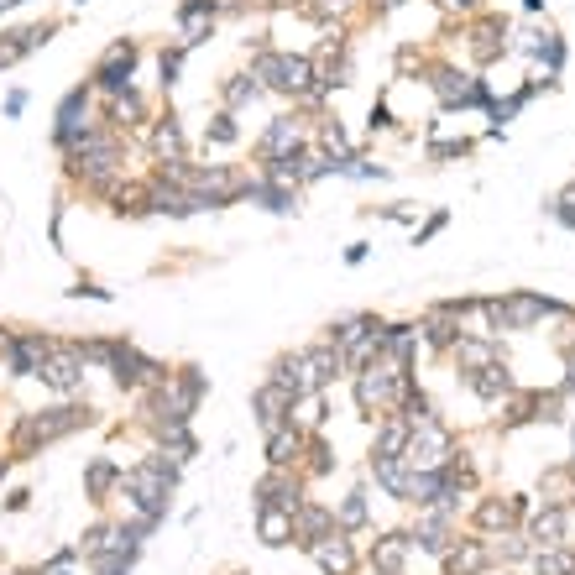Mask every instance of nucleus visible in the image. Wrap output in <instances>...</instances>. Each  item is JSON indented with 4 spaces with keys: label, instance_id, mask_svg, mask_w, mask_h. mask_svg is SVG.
<instances>
[{
    "label": "nucleus",
    "instance_id": "f257e3e1",
    "mask_svg": "<svg viewBox=\"0 0 575 575\" xmlns=\"http://www.w3.org/2000/svg\"><path fill=\"white\" fill-rule=\"evenodd\" d=\"M204 393H210V377H204V366H178V372H168V382L147 387V413H152V429L157 424H189L194 408L204 403Z\"/></svg>",
    "mask_w": 575,
    "mask_h": 575
},
{
    "label": "nucleus",
    "instance_id": "f03ea898",
    "mask_svg": "<svg viewBox=\"0 0 575 575\" xmlns=\"http://www.w3.org/2000/svg\"><path fill=\"white\" fill-rule=\"evenodd\" d=\"M251 79H257L267 95L283 100H304L314 84V58L309 53H278V48H257L251 53Z\"/></svg>",
    "mask_w": 575,
    "mask_h": 575
},
{
    "label": "nucleus",
    "instance_id": "7ed1b4c3",
    "mask_svg": "<svg viewBox=\"0 0 575 575\" xmlns=\"http://www.w3.org/2000/svg\"><path fill=\"white\" fill-rule=\"evenodd\" d=\"M95 413L79 408V403H63V408H48V413H27V419L16 424V455H27L37 445H53V440H68L74 429H84Z\"/></svg>",
    "mask_w": 575,
    "mask_h": 575
},
{
    "label": "nucleus",
    "instance_id": "20e7f679",
    "mask_svg": "<svg viewBox=\"0 0 575 575\" xmlns=\"http://www.w3.org/2000/svg\"><path fill=\"white\" fill-rule=\"evenodd\" d=\"M429 89L440 95V105L445 110H492V89H487V79H476V74H460V68H450V63H434L429 68Z\"/></svg>",
    "mask_w": 575,
    "mask_h": 575
},
{
    "label": "nucleus",
    "instance_id": "39448f33",
    "mask_svg": "<svg viewBox=\"0 0 575 575\" xmlns=\"http://www.w3.org/2000/svg\"><path fill=\"white\" fill-rule=\"evenodd\" d=\"M136 63H142V48H136L131 37H115L110 48L100 53V63H95V74H89V89L95 95H126L131 89V74H136Z\"/></svg>",
    "mask_w": 575,
    "mask_h": 575
},
{
    "label": "nucleus",
    "instance_id": "423d86ee",
    "mask_svg": "<svg viewBox=\"0 0 575 575\" xmlns=\"http://www.w3.org/2000/svg\"><path fill=\"white\" fill-rule=\"evenodd\" d=\"M105 372L115 377V387H121V393H142V387L168 382V366H163V361H152V356H142L131 340H115V356H110Z\"/></svg>",
    "mask_w": 575,
    "mask_h": 575
},
{
    "label": "nucleus",
    "instance_id": "0eeeda50",
    "mask_svg": "<svg viewBox=\"0 0 575 575\" xmlns=\"http://www.w3.org/2000/svg\"><path fill=\"white\" fill-rule=\"evenodd\" d=\"M450 455H455V434H450L440 419H424V424H413V429H408V450H403V460H408L413 471H440Z\"/></svg>",
    "mask_w": 575,
    "mask_h": 575
},
{
    "label": "nucleus",
    "instance_id": "6e6552de",
    "mask_svg": "<svg viewBox=\"0 0 575 575\" xmlns=\"http://www.w3.org/2000/svg\"><path fill=\"white\" fill-rule=\"evenodd\" d=\"M89 105H95V89H89V84H74V89H68V95L58 100V121H53V147L68 157V152H74V142H79V136L89 131V126H95V121H89Z\"/></svg>",
    "mask_w": 575,
    "mask_h": 575
},
{
    "label": "nucleus",
    "instance_id": "1a4fd4ad",
    "mask_svg": "<svg viewBox=\"0 0 575 575\" xmlns=\"http://www.w3.org/2000/svg\"><path fill=\"white\" fill-rule=\"evenodd\" d=\"M53 335H37V330H16L6 335V345H0V356H6V372L11 377H37L42 372V361L53 356Z\"/></svg>",
    "mask_w": 575,
    "mask_h": 575
},
{
    "label": "nucleus",
    "instance_id": "9d476101",
    "mask_svg": "<svg viewBox=\"0 0 575 575\" xmlns=\"http://www.w3.org/2000/svg\"><path fill=\"white\" fill-rule=\"evenodd\" d=\"M121 492H126V502L136 508V518H147V523H163L168 518V487L157 476H147L142 466H131L126 476H121Z\"/></svg>",
    "mask_w": 575,
    "mask_h": 575
},
{
    "label": "nucleus",
    "instance_id": "9b49d317",
    "mask_svg": "<svg viewBox=\"0 0 575 575\" xmlns=\"http://www.w3.org/2000/svg\"><path fill=\"white\" fill-rule=\"evenodd\" d=\"M37 377L48 382L53 393L74 398L79 387H84V356H79V345H74V340H58V345H53V356L42 361V372H37Z\"/></svg>",
    "mask_w": 575,
    "mask_h": 575
},
{
    "label": "nucleus",
    "instance_id": "f8f14e48",
    "mask_svg": "<svg viewBox=\"0 0 575 575\" xmlns=\"http://www.w3.org/2000/svg\"><path fill=\"white\" fill-rule=\"evenodd\" d=\"M251 497H257V508H283V513H298L309 502L304 497V476H298V471H278V466H272L257 487H251Z\"/></svg>",
    "mask_w": 575,
    "mask_h": 575
},
{
    "label": "nucleus",
    "instance_id": "ddd939ff",
    "mask_svg": "<svg viewBox=\"0 0 575 575\" xmlns=\"http://www.w3.org/2000/svg\"><path fill=\"white\" fill-rule=\"evenodd\" d=\"M309 147V126L298 115H272L267 131L257 136V157L272 163V157H288V152H304Z\"/></svg>",
    "mask_w": 575,
    "mask_h": 575
},
{
    "label": "nucleus",
    "instance_id": "4468645a",
    "mask_svg": "<svg viewBox=\"0 0 575 575\" xmlns=\"http://www.w3.org/2000/svg\"><path fill=\"white\" fill-rule=\"evenodd\" d=\"M251 413H257L262 434H272V429H283V424H293V419H298V403L283 393L278 382H262L257 393H251Z\"/></svg>",
    "mask_w": 575,
    "mask_h": 575
},
{
    "label": "nucleus",
    "instance_id": "2eb2a0df",
    "mask_svg": "<svg viewBox=\"0 0 575 575\" xmlns=\"http://www.w3.org/2000/svg\"><path fill=\"white\" fill-rule=\"evenodd\" d=\"M304 450H309V429L298 419L267 434V466H278V471H298L304 466Z\"/></svg>",
    "mask_w": 575,
    "mask_h": 575
},
{
    "label": "nucleus",
    "instance_id": "dca6fc26",
    "mask_svg": "<svg viewBox=\"0 0 575 575\" xmlns=\"http://www.w3.org/2000/svg\"><path fill=\"white\" fill-rule=\"evenodd\" d=\"M565 534H570V508H565V502H549V508H539L534 518H528L523 539L534 549H555V544H570Z\"/></svg>",
    "mask_w": 575,
    "mask_h": 575
},
{
    "label": "nucleus",
    "instance_id": "f3484780",
    "mask_svg": "<svg viewBox=\"0 0 575 575\" xmlns=\"http://www.w3.org/2000/svg\"><path fill=\"white\" fill-rule=\"evenodd\" d=\"M241 199L246 204H262L267 215H298V189H283V183H267L257 178H241Z\"/></svg>",
    "mask_w": 575,
    "mask_h": 575
},
{
    "label": "nucleus",
    "instance_id": "a211bd4d",
    "mask_svg": "<svg viewBox=\"0 0 575 575\" xmlns=\"http://www.w3.org/2000/svg\"><path fill=\"white\" fill-rule=\"evenodd\" d=\"M518 523H523V497H481V508H476L481 534H513Z\"/></svg>",
    "mask_w": 575,
    "mask_h": 575
},
{
    "label": "nucleus",
    "instance_id": "6ab92c4d",
    "mask_svg": "<svg viewBox=\"0 0 575 575\" xmlns=\"http://www.w3.org/2000/svg\"><path fill=\"white\" fill-rule=\"evenodd\" d=\"M518 53H528L534 63H544V74H539V79H555L560 68H565V37H560L555 27H544V32H528V37L518 42Z\"/></svg>",
    "mask_w": 575,
    "mask_h": 575
},
{
    "label": "nucleus",
    "instance_id": "aec40b11",
    "mask_svg": "<svg viewBox=\"0 0 575 575\" xmlns=\"http://www.w3.org/2000/svg\"><path fill=\"white\" fill-rule=\"evenodd\" d=\"M267 382H278L283 393L293 398V403H304V398H314V382H309V366H304V351H288V356H278L272 361V372H267Z\"/></svg>",
    "mask_w": 575,
    "mask_h": 575
},
{
    "label": "nucleus",
    "instance_id": "412c9836",
    "mask_svg": "<svg viewBox=\"0 0 575 575\" xmlns=\"http://www.w3.org/2000/svg\"><path fill=\"white\" fill-rule=\"evenodd\" d=\"M335 534V508H325V502H304V508L293 513V544L314 549L319 539Z\"/></svg>",
    "mask_w": 575,
    "mask_h": 575
},
{
    "label": "nucleus",
    "instance_id": "4be33fe9",
    "mask_svg": "<svg viewBox=\"0 0 575 575\" xmlns=\"http://www.w3.org/2000/svg\"><path fill=\"white\" fill-rule=\"evenodd\" d=\"M466 387H471L481 403H508V398L518 393L508 361H492V366H481V372H466Z\"/></svg>",
    "mask_w": 575,
    "mask_h": 575
},
{
    "label": "nucleus",
    "instance_id": "5701e85b",
    "mask_svg": "<svg viewBox=\"0 0 575 575\" xmlns=\"http://www.w3.org/2000/svg\"><path fill=\"white\" fill-rule=\"evenodd\" d=\"M309 555H314V565L325 570V575H351L356 570V544H351V534H340V528H335L330 539H319Z\"/></svg>",
    "mask_w": 575,
    "mask_h": 575
},
{
    "label": "nucleus",
    "instance_id": "b1692460",
    "mask_svg": "<svg viewBox=\"0 0 575 575\" xmlns=\"http://www.w3.org/2000/svg\"><path fill=\"white\" fill-rule=\"evenodd\" d=\"M304 366H309L314 393H325V387H330L335 377H345V356H340V345H330V340L309 345V351H304Z\"/></svg>",
    "mask_w": 575,
    "mask_h": 575
},
{
    "label": "nucleus",
    "instance_id": "393cba45",
    "mask_svg": "<svg viewBox=\"0 0 575 575\" xmlns=\"http://www.w3.org/2000/svg\"><path fill=\"white\" fill-rule=\"evenodd\" d=\"M440 560H445V575H481V570L492 565V549L481 544V539H460V544L445 549Z\"/></svg>",
    "mask_w": 575,
    "mask_h": 575
},
{
    "label": "nucleus",
    "instance_id": "a878e982",
    "mask_svg": "<svg viewBox=\"0 0 575 575\" xmlns=\"http://www.w3.org/2000/svg\"><path fill=\"white\" fill-rule=\"evenodd\" d=\"M502 32H508V21L502 16H476L471 27H466V37H471V53H476V63H492V58H502Z\"/></svg>",
    "mask_w": 575,
    "mask_h": 575
},
{
    "label": "nucleus",
    "instance_id": "bb28decb",
    "mask_svg": "<svg viewBox=\"0 0 575 575\" xmlns=\"http://www.w3.org/2000/svg\"><path fill=\"white\" fill-rule=\"evenodd\" d=\"M450 356L460 361V372H481V366L502 361V345L487 340V335H460V340L450 345Z\"/></svg>",
    "mask_w": 575,
    "mask_h": 575
},
{
    "label": "nucleus",
    "instance_id": "cd10ccee",
    "mask_svg": "<svg viewBox=\"0 0 575 575\" xmlns=\"http://www.w3.org/2000/svg\"><path fill=\"white\" fill-rule=\"evenodd\" d=\"M372 476H377V487H382L387 497L408 502V481H413V466H408L403 455H372Z\"/></svg>",
    "mask_w": 575,
    "mask_h": 575
},
{
    "label": "nucleus",
    "instance_id": "c85d7f7f",
    "mask_svg": "<svg viewBox=\"0 0 575 575\" xmlns=\"http://www.w3.org/2000/svg\"><path fill=\"white\" fill-rule=\"evenodd\" d=\"M408 555H413V539H408V534H382V539L372 544V570H377V575H403Z\"/></svg>",
    "mask_w": 575,
    "mask_h": 575
},
{
    "label": "nucleus",
    "instance_id": "c756f323",
    "mask_svg": "<svg viewBox=\"0 0 575 575\" xmlns=\"http://www.w3.org/2000/svg\"><path fill=\"white\" fill-rule=\"evenodd\" d=\"M121 476H126V466H115L110 455H95L84 466V497H95V502H105L115 487H121Z\"/></svg>",
    "mask_w": 575,
    "mask_h": 575
},
{
    "label": "nucleus",
    "instance_id": "7c9ffc66",
    "mask_svg": "<svg viewBox=\"0 0 575 575\" xmlns=\"http://www.w3.org/2000/svg\"><path fill=\"white\" fill-rule=\"evenodd\" d=\"M152 434H157V450H168L178 466L199 455V440H194V429H189V424H157Z\"/></svg>",
    "mask_w": 575,
    "mask_h": 575
},
{
    "label": "nucleus",
    "instance_id": "2f4dec72",
    "mask_svg": "<svg viewBox=\"0 0 575 575\" xmlns=\"http://www.w3.org/2000/svg\"><path fill=\"white\" fill-rule=\"evenodd\" d=\"M152 152H157V163H183V126L173 115L152 121Z\"/></svg>",
    "mask_w": 575,
    "mask_h": 575
},
{
    "label": "nucleus",
    "instance_id": "473e14b6",
    "mask_svg": "<svg viewBox=\"0 0 575 575\" xmlns=\"http://www.w3.org/2000/svg\"><path fill=\"white\" fill-rule=\"evenodd\" d=\"M105 121H110L115 131H121V126H147L152 115H147V100L136 95V89H126V95H115V100H110V110H105Z\"/></svg>",
    "mask_w": 575,
    "mask_h": 575
},
{
    "label": "nucleus",
    "instance_id": "72a5a7b5",
    "mask_svg": "<svg viewBox=\"0 0 575 575\" xmlns=\"http://www.w3.org/2000/svg\"><path fill=\"white\" fill-rule=\"evenodd\" d=\"M408 419H398V413H382L377 424V440H372V455H403L408 450Z\"/></svg>",
    "mask_w": 575,
    "mask_h": 575
},
{
    "label": "nucleus",
    "instance_id": "f704fd0d",
    "mask_svg": "<svg viewBox=\"0 0 575 575\" xmlns=\"http://www.w3.org/2000/svg\"><path fill=\"white\" fill-rule=\"evenodd\" d=\"M377 325H387V319H377V314H351V319H335V325L325 330V340L345 351V345H356L361 335H372Z\"/></svg>",
    "mask_w": 575,
    "mask_h": 575
},
{
    "label": "nucleus",
    "instance_id": "c9c22d12",
    "mask_svg": "<svg viewBox=\"0 0 575 575\" xmlns=\"http://www.w3.org/2000/svg\"><path fill=\"white\" fill-rule=\"evenodd\" d=\"M257 534H262V544H272V549L293 544V513H283V508H257Z\"/></svg>",
    "mask_w": 575,
    "mask_h": 575
},
{
    "label": "nucleus",
    "instance_id": "e433bc0d",
    "mask_svg": "<svg viewBox=\"0 0 575 575\" xmlns=\"http://www.w3.org/2000/svg\"><path fill=\"white\" fill-rule=\"evenodd\" d=\"M262 95H267V89H262L257 79H251V74H236V79H225V84H220V100H225V110H230V115L246 110L251 100H262Z\"/></svg>",
    "mask_w": 575,
    "mask_h": 575
},
{
    "label": "nucleus",
    "instance_id": "4c0bfd02",
    "mask_svg": "<svg viewBox=\"0 0 575 575\" xmlns=\"http://www.w3.org/2000/svg\"><path fill=\"white\" fill-rule=\"evenodd\" d=\"M136 466H142L147 476H157V481H163V487L173 492L178 487V481H183V466H178V460L168 455V450H147L142 460H136Z\"/></svg>",
    "mask_w": 575,
    "mask_h": 575
},
{
    "label": "nucleus",
    "instance_id": "58836bf2",
    "mask_svg": "<svg viewBox=\"0 0 575 575\" xmlns=\"http://www.w3.org/2000/svg\"><path fill=\"white\" fill-rule=\"evenodd\" d=\"M534 575H575V549L570 544L534 549Z\"/></svg>",
    "mask_w": 575,
    "mask_h": 575
},
{
    "label": "nucleus",
    "instance_id": "ea45409f",
    "mask_svg": "<svg viewBox=\"0 0 575 575\" xmlns=\"http://www.w3.org/2000/svg\"><path fill=\"white\" fill-rule=\"evenodd\" d=\"M335 528L340 534H356V528H366V492H345V502L335 508Z\"/></svg>",
    "mask_w": 575,
    "mask_h": 575
},
{
    "label": "nucleus",
    "instance_id": "a19ab883",
    "mask_svg": "<svg viewBox=\"0 0 575 575\" xmlns=\"http://www.w3.org/2000/svg\"><path fill=\"white\" fill-rule=\"evenodd\" d=\"M319 152L335 157V163H345V157H356L351 152V136L340 131V121H319Z\"/></svg>",
    "mask_w": 575,
    "mask_h": 575
},
{
    "label": "nucleus",
    "instance_id": "79ce46f5",
    "mask_svg": "<svg viewBox=\"0 0 575 575\" xmlns=\"http://www.w3.org/2000/svg\"><path fill=\"white\" fill-rule=\"evenodd\" d=\"M304 471H309V476H330V471H335V455H330V445H325V434H309Z\"/></svg>",
    "mask_w": 575,
    "mask_h": 575
},
{
    "label": "nucleus",
    "instance_id": "37998d69",
    "mask_svg": "<svg viewBox=\"0 0 575 575\" xmlns=\"http://www.w3.org/2000/svg\"><path fill=\"white\" fill-rule=\"evenodd\" d=\"M105 549H115V523H95V528H89V534L79 539V555H84V560L105 555Z\"/></svg>",
    "mask_w": 575,
    "mask_h": 575
},
{
    "label": "nucleus",
    "instance_id": "c03bdc74",
    "mask_svg": "<svg viewBox=\"0 0 575 575\" xmlns=\"http://www.w3.org/2000/svg\"><path fill=\"white\" fill-rule=\"evenodd\" d=\"M204 136H210L215 147H236V142H241V131H236V115H230V110H220L215 121L204 126Z\"/></svg>",
    "mask_w": 575,
    "mask_h": 575
},
{
    "label": "nucleus",
    "instance_id": "a18cd8bd",
    "mask_svg": "<svg viewBox=\"0 0 575 575\" xmlns=\"http://www.w3.org/2000/svg\"><path fill=\"white\" fill-rule=\"evenodd\" d=\"M183 58H189V48H183V42H178V48H163V53H157V74H163V89H173V84H178Z\"/></svg>",
    "mask_w": 575,
    "mask_h": 575
},
{
    "label": "nucleus",
    "instance_id": "49530a36",
    "mask_svg": "<svg viewBox=\"0 0 575 575\" xmlns=\"http://www.w3.org/2000/svg\"><path fill=\"white\" fill-rule=\"evenodd\" d=\"M220 0H178V27H194V21H215Z\"/></svg>",
    "mask_w": 575,
    "mask_h": 575
},
{
    "label": "nucleus",
    "instance_id": "de8ad7c7",
    "mask_svg": "<svg viewBox=\"0 0 575 575\" xmlns=\"http://www.w3.org/2000/svg\"><path fill=\"white\" fill-rule=\"evenodd\" d=\"M528 403H534V419H539V424H555V419H560V408H565L560 387H555V393H528Z\"/></svg>",
    "mask_w": 575,
    "mask_h": 575
},
{
    "label": "nucleus",
    "instance_id": "09e8293b",
    "mask_svg": "<svg viewBox=\"0 0 575 575\" xmlns=\"http://www.w3.org/2000/svg\"><path fill=\"white\" fill-rule=\"evenodd\" d=\"M89 565H95V575H126L136 560H131V555H121V549H105V555H95Z\"/></svg>",
    "mask_w": 575,
    "mask_h": 575
},
{
    "label": "nucleus",
    "instance_id": "8fccbe9b",
    "mask_svg": "<svg viewBox=\"0 0 575 575\" xmlns=\"http://www.w3.org/2000/svg\"><path fill=\"white\" fill-rule=\"evenodd\" d=\"M549 215H555L565 230H575V183H570V189H560L555 199H549Z\"/></svg>",
    "mask_w": 575,
    "mask_h": 575
},
{
    "label": "nucleus",
    "instance_id": "3c124183",
    "mask_svg": "<svg viewBox=\"0 0 575 575\" xmlns=\"http://www.w3.org/2000/svg\"><path fill=\"white\" fill-rule=\"evenodd\" d=\"M502 544H497V555L502 560H528V555H534V544H528L523 534H497Z\"/></svg>",
    "mask_w": 575,
    "mask_h": 575
},
{
    "label": "nucleus",
    "instance_id": "603ef678",
    "mask_svg": "<svg viewBox=\"0 0 575 575\" xmlns=\"http://www.w3.org/2000/svg\"><path fill=\"white\" fill-rule=\"evenodd\" d=\"M210 37H215V21H194V27H183V37H178V42L194 53V48H204Z\"/></svg>",
    "mask_w": 575,
    "mask_h": 575
},
{
    "label": "nucleus",
    "instance_id": "864d4df0",
    "mask_svg": "<svg viewBox=\"0 0 575 575\" xmlns=\"http://www.w3.org/2000/svg\"><path fill=\"white\" fill-rule=\"evenodd\" d=\"M445 225H450V215H445V210H434V215H429V220L419 225V236H413V246H424V241H434V236H440Z\"/></svg>",
    "mask_w": 575,
    "mask_h": 575
},
{
    "label": "nucleus",
    "instance_id": "5fc2aeb1",
    "mask_svg": "<svg viewBox=\"0 0 575 575\" xmlns=\"http://www.w3.org/2000/svg\"><path fill=\"white\" fill-rule=\"evenodd\" d=\"M366 126H372V131H393V110H387L382 100L372 105V115H366Z\"/></svg>",
    "mask_w": 575,
    "mask_h": 575
},
{
    "label": "nucleus",
    "instance_id": "6e6d98bb",
    "mask_svg": "<svg viewBox=\"0 0 575 575\" xmlns=\"http://www.w3.org/2000/svg\"><path fill=\"white\" fill-rule=\"evenodd\" d=\"M471 152V142H434L429 147V157H466Z\"/></svg>",
    "mask_w": 575,
    "mask_h": 575
},
{
    "label": "nucleus",
    "instance_id": "4d7b16f0",
    "mask_svg": "<svg viewBox=\"0 0 575 575\" xmlns=\"http://www.w3.org/2000/svg\"><path fill=\"white\" fill-rule=\"evenodd\" d=\"M68 298H100V304H110V288H95V283H79V288H68Z\"/></svg>",
    "mask_w": 575,
    "mask_h": 575
},
{
    "label": "nucleus",
    "instance_id": "13d9d810",
    "mask_svg": "<svg viewBox=\"0 0 575 575\" xmlns=\"http://www.w3.org/2000/svg\"><path fill=\"white\" fill-rule=\"evenodd\" d=\"M21 110H27V89H11V95H6V115H21Z\"/></svg>",
    "mask_w": 575,
    "mask_h": 575
},
{
    "label": "nucleus",
    "instance_id": "bf43d9fd",
    "mask_svg": "<svg viewBox=\"0 0 575 575\" xmlns=\"http://www.w3.org/2000/svg\"><path fill=\"white\" fill-rule=\"evenodd\" d=\"M366 251H372V246H366V241H356V246H345V262H351V267H356V262H366Z\"/></svg>",
    "mask_w": 575,
    "mask_h": 575
},
{
    "label": "nucleus",
    "instance_id": "052dcab7",
    "mask_svg": "<svg viewBox=\"0 0 575 575\" xmlns=\"http://www.w3.org/2000/svg\"><path fill=\"white\" fill-rule=\"evenodd\" d=\"M560 398H575V356H570V372H565V382H560Z\"/></svg>",
    "mask_w": 575,
    "mask_h": 575
},
{
    "label": "nucleus",
    "instance_id": "680f3d73",
    "mask_svg": "<svg viewBox=\"0 0 575 575\" xmlns=\"http://www.w3.org/2000/svg\"><path fill=\"white\" fill-rule=\"evenodd\" d=\"M11 476V455H0V481H6Z\"/></svg>",
    "mask_w": 575,
    "mask_h": 575
},
{
    "label": "nucleus",
    "instance_id": "e2e57ef3",
    "mask_svg": "<svg viewBox=\"0 0 575 575\" xmlns=\"http://www.w3.org/2000/svg\"><path fill=\"white\" fill-rule=\"evenodd\" d=\"M523 11H534V16H539V11H544V0H523Z\"/></svg>",
    "mask_w": 575,
    "mask_h": 575
},
{
    "label": "nucleus",
    "instance_id": "0e129e2a",
    "mask_svg": "<svg viewBox=\"0 0 575 575\" xmlns=\"http://www.w3.org/2000/svg\"><path fill=\"white\" fill-rule=\"evenodd\" d=\"M393 6H403V0H382V11H393Z\"/></svg>",
    "mask_w": 575,
    "mask_h": 575
},
{
    "label": "nucleus",
    "instance_id": "69168bd1",
    "mask_svg": "<svg viewBox=\"0 0 575 575\" xmlns=\"http://www.w3.org/2000/svg\"><path fill=\"white\" fill-rule=\"evenodd\" d=\"M16 6H21V0H16Z\"/></svg>",
    "mask_w": 575,
    "mask_h": 575
}]
</instances>
